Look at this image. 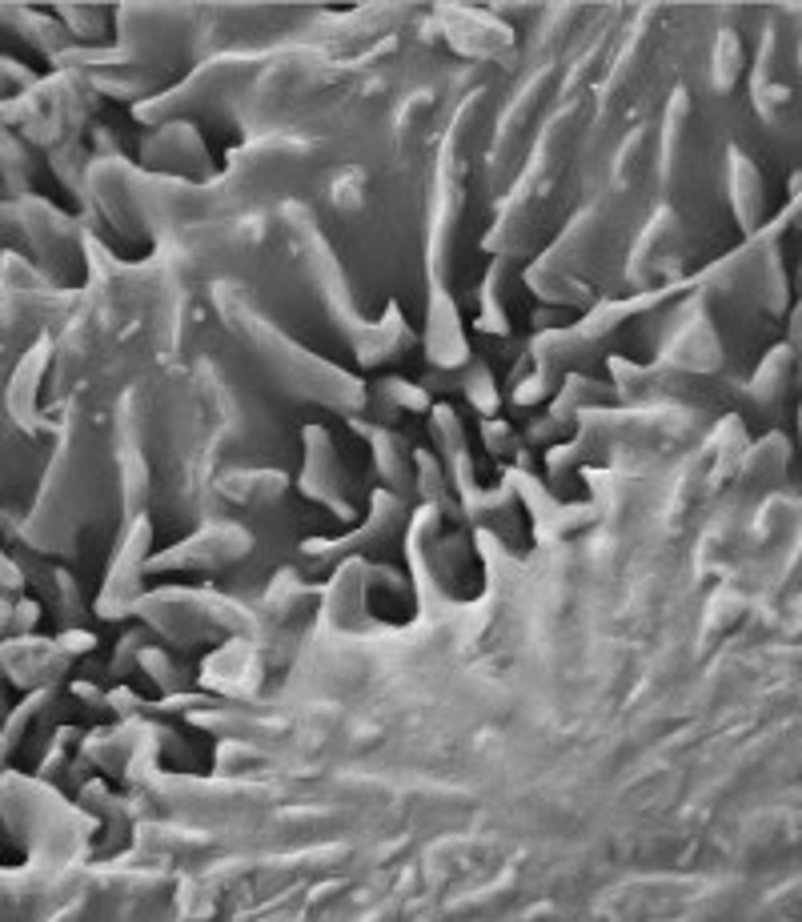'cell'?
<instances>
[{"instance_id":"cell-1","label":"cell","mask_w":802,"mask_h":922,"mask_svg":"<svg viewBox=\"0 0 802 922\" xmlns=\"http://www.w3.org/2000/svg\"><path fill=\"white\" fill-rule=\"evenodd\" d=\"M373 433V445H377V474L393 486V490H401L406 486V441H401L397 433H381V429H369Z\"/></svg>"},{"instance_id":"cell-2","label":"cell","mask_w":802,"mask_h":922,"mask_svg":"<svg viewBox=\"0 0 802 922\" xmlns=\"http://www.w3.org/2000/svg\"><path fill=\"white\" fill-rule=\"evenodd\" d=\"M430 433H434L442 457H450V461L466 457V425H458V413L450 405H438L430 413Z\"/></svg>"},{"instance_id":"cell-3","label":"cell","mask_w":802,"mask_h":922,"mask_svg":"<svg viewBox=\"0 0 802 922\" xmlns=\"http://www.w3.org/2000/svg\"><path fill=\"white\" fill-rule=\"evenodd\" d=\"M462 389L470 393L474 409H482V413H490V409L498 405V393H494V385H490V373H486L482 365H474V369L462 377Z\"/></svg>"},{"instance_id":"cell-4","label":"cell","mask_w":802,"mask_h":922,"mask_svg":"<svg viewBox=\"0 0 802 922\" xmlns=\"http://www.w3.org/2000/svg\"><path fill=\"white\" fill-rule=\"evenodd\" d=\"M482 433H486L490 453H498V457H514V453H518V433H514L506 421H486Z\"/></svg>"}]
</instances>
